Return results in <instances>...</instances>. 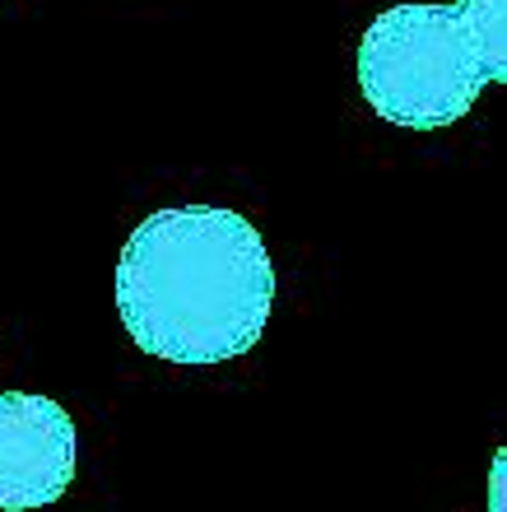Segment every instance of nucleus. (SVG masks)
I'll list each match as a JSON object with an SVG mask.
<instances>
[{"mask_svg":"<svg viewBox=\"0 0 507 512\" xmlns=\"http://www.w3.org/2000/svg\"><path fill=\"white\" fill-rule=\"evenodd\" d=\"M117 312L135 345L163 364H228L252 350L275 312V261L238 210H154L121 247Z\"/></svg>","mask_w":507,"mask_h":512,"instance_id":"obj_1","label":"nucleus"},{"mask_svg":"<svg viewBox=\"0 0 507 512\" xmlns=\"http://www.w3.org/2000/svg\"><path fill=\"white\" fill-rule=\"evenodd\" d=\"M507 80V0L391 5L359 42L368 108L405 131L461 122L484 84Z\"/></svg>","mask_w":507,"mask_h":512,"instance_id":"obj_2","label":"nucleus"},{"mask_svg":"<svg viewBox=\"0 0 507 512\" xmlns=\"http://www.w3.org/2000/svg\"><path fill=\"white\" fill-rule=\"evenodd\" d=\"M75 419L38 391H0V512L56 503L75 480Z\"/></svg>","mask_w":507,"mask_h":512,"instance_id":"obj_3","label":"nucleus"}]
</instances>
